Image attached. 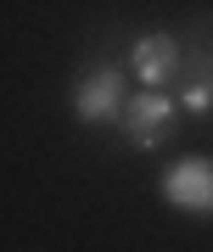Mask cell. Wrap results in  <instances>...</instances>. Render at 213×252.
<instances>
[{"label": "cell", "mask_w": 213, "mask_h": 252, "mask_svg": "<svg viewBox=\"0 0 213 252\" xmlns=\"http://www.w3.org/2000/svg\"><path fill=\"white\" fill-rule=\"evenodd\" d=\"M163 202L191 219H213V162L208 157H179L163 174Z\"/></svg>", "instance_id": "cell-1"}, {"label": "cell", "mask_w": 213, "mask_h": 252, "mask_svg": "<svg viewBox=\"0 0 213 252\" xmlns=\"http://www.w3.org/2000/svg\"><path fill=\"white\" fill-rule=\"evenodd\" d=\"M118 124H124L135 152H151V146H163V135H169V124H174V101L163 90H135L124 107H118Z\"/></svg>", "instance_id": "cell-2"}, {"label": "cell", "mask_w": 213, "mask_h": 252, "mask_svg": "<svg viewBox=\"0 0 213 252\" xmlns=\"http://www.w3.org/2000/svg\"><path fill=\"white\" fill-rule=\"evenodd\" d=\"M129 73L141 79V90H169L179 79V39L174 34H141L129 51Z\"/></svg>", "instance_id": "cell-3"}, {"label": "cell", "mask_w": 213, "mask_h": 252, "mask_svg": "<svg viewBox=\"0 0 213 252\" xmlns=\"http://www.w3.org/2000/svg\"><path fill=\"white\" fill-rule=\"evenodd\" d=\"M124 73L118 67H90L79 84H73V112H79V124H106V118H118L124 107Z\"/></svg>", "instance_id": "cell-4"}, {"label": "cell", "mask_w": 213, "mask_h": 252, "mask_svg": "<svg viewBox=\"0 0 213 252\" xmlns=\"http://www.w3.org/2000/svg\"><path fill=\"white\" fill-rule=\"evenodd\" d=\"M174 84L191 112H213V56H196V67H179Z\"/></svg>", "instance_id": "cell-5"}]
</instances>
